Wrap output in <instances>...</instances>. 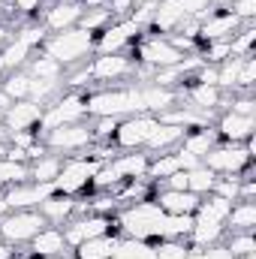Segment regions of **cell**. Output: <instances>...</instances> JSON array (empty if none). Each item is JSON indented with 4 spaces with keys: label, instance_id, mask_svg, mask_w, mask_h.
<instances>
[{
    "label": "cell",
    "instance_id": "obj_1",
    "mask_svg": "<svg viewBox=\"0 0 256 259\" xmlns=\"http://www.w3.org/2000/svg\"><path fill=\"white\" fill-rule=\"evenodd\" d=\"M139 75V64L136 58H130L124 52H115V55H94V61L75 66L69 75H66L64 84L72 88H81L88 81H97V84H112V81H127Z\"/></svg>",
    "mask_w": 256,
    "mask_h": 259
},
{
    "label": "cell",
    "instance_id": "obj_2",
    "mask_svg": "<svg viewBox=\"0 0 256 259\" xmlns=\"http://www.w3.org/2000/svg\"><path fill=\"white\" fill-rule=\"evenodd\" d=\"M163 220H166V214L160 211V205L154 199L130 202L115 217L121 232L127 238H139V241H163Z\"/></svg>",
    "mask_w": 256,
    "mask_h": 259
},
{
    "label": "cell",
    "instance_id": "obj_3",
    "mask_svg": "<svg viewBox=\"0 0 256 259\" xmlns=\"http://www.w3.org/2000/svg\"><path fill=\"white\" fill-rule=\"evenodd\" d=\"M94 42H97V33H91L84 27H69V30L46 36L42 55L55 58L64 69H75V66L88 64V58L94 55Z\"/></svg>",
    "mask_w": 256,
    "mask_h": 259
},
{
    "label": "cell",
    "instance_id": "obj_4",
    "mask_svg": "<svg viewBox=\"0 0 256 259\" xmlns=\"http://www.w3.org/2000/svg\"><path fill=\"white\" fill-rule=\"evenodd\" d=\"M211 12V0H157V9L148 21L154 33H175L187 21H205Z\"/></svg>",
    "mask_w": 256,
    "mask_h": 259
},
{
    "label": "cell",
    "instance_id": "obj_5",
    "mask_svg": "<svg viewBox=\"0 0 256 259\" xmlns=\"http://www.w3.org/2000/svg\"><path fill=\"white\" fill-rule=\"evenodd\" d=\"M46 36H49V33L42 30V24H27V27H21L18 33H12V36L3 42V49H0V72L24 69V64L33 58V52L42 49Z\"/></svg>",
    "mask_w": 256,
    "mask_h": 259
},
{
    "label": "cell",
    "instance_id": "obj_6",
    "mask_svg": "<svg viewBox=\"0 0 256 259\" xmlns=\"http://www.w3.org/2000/svg\"><path fill=\"white\" fill-rule=\"evenodd\" d=\"M148 163H151V154L145 151H130V154H115L109 157L100 172L94 175V187H115V184H124V181H136V178H145L148 172Z\"/></svg>",
    "mask_w": 256,
    "mask_h": 259
},
{
    "label": "cell",
    "instance_id": "obj_7",
    "mask_svg": "<svg viewBox=\"0 0 256 259\" xmlns=\"http://www.w3.org/2000/svg\"><path fill=\"white\" fill-rule=\"evenodd\" d=\"M49 220L39 214V208H24V211H6L0 217V241L9 247H21L30 244V238L46 229Z\"/></svg>",
    "mask_w": 256,
    "mask_h": 259
},
{
    "label": "cell",
    "instance_id": "obj_8",
    "mask_svg": "<svg viewBox=\"0 0 256 259\" xmlns=\"http://www.w3.org/2000/svg\"><path fill=\"white\" fill-rule=\"evenodd\" d=\"M100 166H103V160H97V157H91V154H75V157H69V160H64V166H61V175L55 178V190H58V193H66V196L84 193V190L91 187L94 175L100 172Z\"/></svg>",
    "mask_w": 256,
    "mask_h": 259
},
{
    "label": "cell",
    "instance_id": "obj_9",
    "mask_svg": "<svg viewBox=\"0 0 256 259\" xmlns=\"http://www.w3.org/2000/svg\"><path fill=\"white\" fill-rule=\"evenodd\" d=\"M184 61V52H178L169 36H145L136 49V64L139 72L151 75L154 69H163V66H175Z\"/></svg>",
    "mask_w": 256,
    "mask_h": 259
},
{
    "label": "cell",
    "instance_id": "obj_10",
    "mask_svg": "<svg viewBox=\"0 0 256 259\" xmlns=\"http://www.w3.org/2000/svg\"><path fill=\"white\" fill-rule=\"evenodd\" d=\"M94 142H97V139H94V130H91V124H84V121L42 133V145H46V151L61 154V157H64V154H81V151H88Z\"/></svg>",
    "mask_w": 256,
    "mask_h": 259
},
{
    "label": "cell",
    "instance_id": "obj_11",
    "mask_svg": "<svg viewBox=\"0 0 256 259\" xmlns=\"http://www.w3.org/2000/svg\"><path fill=\"white\" fill-rule=\"evenodd\" d=\"M84 118H88V97L78 94V91H72L66 97H58L49 109H42L39 127H42V133H49V130L66 127V124H78Z\"/></svg>",
    "mask_w": 256,
    "mask_h": 259
},
{
    "label": "cell",
    "instance_id": "obj_12",
    "mask_svg": "<svg viewBox=\"0 0 256 259\" xmlns=\"http://www.w3.org/2000/svg\"><path fill=\"white\" fill-rule=\"evenodd\" d=\"M157 127H160L157 115H148V112L145 115H130L124 121H118V130L112 136V145L121 148V151H142Z\"/></svg>",
    "mask_w": 256,
    "mask_h": 259
},
{
    "label": "cell",
    "instance_id": "obj_13",
    "mask_svg": "<svg viewBox=\"0 0 256 259\" xmlns=\"http://www.w3.org/2000/svg\"><path fill=\"white\" fill-rule=\"evenodd\" d=\"M250 160H253V154L247 151L244 142H241V145L226 142V145H214V148L202 157V166H208L214 175H241V172L250 166Z\"/></svg>",
    "mask_w": 256,
    "mask_h": 259
},
{
    "label": "cell",
    "instance_id": "obj_14",
    "mask_svg": "<svg viewBox=\"0 0 256 259\" xmlns=\"http://www.w3.org/2000/svg\"><path fill=\"white\" fill-rule=\"evenodd\" d=\"M61 229H64L66 247H69V250H75L78 244H84V241H91V238L109 235V232H112V217H109V214L84 211V214H75L72 220H66Z\"/></svg>",
    "mask_w": 256,
    "mask_h": 259
},
{
    "label": "cell",
    "instance_id": "obj_15",
    "mask_svg": "<svg viewBox=\"0 0 256 259\" xmlns=\"http://www.w3.org/2000/svg\"><path fill=\"white\" fill-rule=\"evenodd\" d=\"M142 30H145V27H142L133 15H127V18H115L103 33H97L94 55H115V52H124L130 42L139 39Z\"/></svg>",
    "mask_w": 256,
    "mask_h": 259
},
{
    "label": "cell",
    "instance_id": "obj_16",
    "mask_svg": "<svg viewBox=\"0 0 256 259\" xmlns=\"http://www.w3.org/2000/svg\"><path fill=\"white\" fill-rule=\"evenodd\" d=\"M81 0H55L49 6H42V30L46 33H61V30H69V27H78L81 21Z\"/></svg>",
    "mask_w": 256,
    "mask_h": 259
},
{
    "label": "cell",
    "instance_id": "obj_17",
    "mask_svg": "<svg viewBox=\"0 0 256 259\" xmlns=\"http://www.w3.org/2000/svg\"><path fill=\"white\" fill-rule=\"evenodd\" d=\"M55 190V184H36V181H21L3 190V199L9 205V211H24V208H39Z\"/></svg>",
    "mask_w": 256,
    "mask_h": 259
},
{
    "label": "cell",
    "instance_id": "obj_18",
    "mask_svg": "<svg viewBox=\"0 0 256 259\" xmlns=\"http://www.w3.org/2000/svg\"><path fill=\"white\" fill-rule=\"evenodd\" d=\"M241 18L232 15L229 9H220V12H208L205 21L199 24V36L205 42H214V39H232L238 30H241Z\"/></svg>",
    "mask_w": 256,
    "mask_h": 259
},
{
    "label": "cell",
    "instance_id": "obj_19",
    "mask_svg": "<svg viewBox=\"0 0 256 259\" xmlns=\"http://www.w3.org/2000/svg\"><path fill=\"white\" fill-rule=\"evenodd\" d=\"M88 205H81L75 196L66 193H52L42 205H39V214L49 220V226H64L66 220H72L75 214H84Z\"/></svg>",
    "mask_w": 256,
    "mask_h": 259
},
{
    "label": "cell",
    "instance_id": "obj_20",
    "mask_svg": "<svg viewBox=\"0 0 256 259\" xmlns=\"http://www.w3.org/2000/svg\"><path fill=\"white\" fill-rule=\"evenodd\" d=\"M42 103H33V100H15L6 112H3V124L9 133H18V130H36L42 121Z\"/></svg>",
    "mask_w": 256,
    "mask_h": 259
},
{
    "label": "cell",
    "instance_id": "obj_21",
    "mask_svg": "<svg viewBox=\"0 0 256 259\" xmlns=\"http://www.w3.org/2000/svg\"><path fill=\"white\" fill-rule=\"evenodd\" d=\"M256 130V118L253 115H238V112H223L220 121H217V136L223 142H232V145H241L253 136Z\"/></svg>",
    "mask_w": 256,
    "mask_h": 259
},
{
    "label": "cell",
    "instance_id": "obj_22",
    "mask_svg": "<svg viewBox=\"0 0 256 259\" xmlns=\"http://www.w3.org/2000/svg\"><path fill=\"white\" fill-rule=\"evenodd\" d=\"M66 250V238H64V229L61 226H46L39 229L33 238H30V256L36 259H55V256H64Z\"/></svg>",
    "mask_w": 256,
    "mask_h": 259
},
{
    "label": "cell",
    "instance_id": "obj_23",
    "mask_svg": "<svg viewBox=\"0 0 256 259\" xmlns=\"http://www.w3.org/2000/svg\"><path fill=\"white\" fill-rule=\"evenodd\" d=\"M199 199L202 196L190 193V190H166V187L154 196V202L160 205L163 214H193L196 205H199Z\"/></svg>",
    "mask_w": 256,
    "mask_h": 259
},
{
    "label": "cell",
    "instance_id": "obj_24",
    "mask_svg": "<svg viewBox=\"0 0 256 259\" xmlns=\"http://www.w3.org/2000/svg\"><path fill=\"white\" fill-rule=\"evenodd\" d=\"M187 103H190V109H199V112L214 115V109L223 106V91H220L217 84H196V81H193L190 91H187Z\"/></svg>",
    "mask_w": 256,
    "mask_h": 259
},
{
    "label": "cell",
    "instance_id": "obj_25",
    "mask_svg": "<svg viewBox=\"0 0 256 259\" xmlns=\"http://www.w3.org/2000/svg\"><path fill=\"white\" fill-rule=\"evenodd\" d=\"M184 127H175V124H160V127L154 130V136L148 139V145L142 148L145 154H166V151H175L178 145H181V139H184Z\"/></svg>",
    "mask_w": 256,
    "mask_h": 259
},
{
    "label": "cell",
    "instance_id": "obj_26",
    "mask_svg": "<svg viewBox=\"0 0 256 259\" xmlns=\"http://www.w3.org/2000/svg\"><path fill=\"white\" fill-rule=\"evenodd\" d=\"M27 166H30V181H36V184H55V178L61 175L64 157H61V154L46 151L42 157H36V160H33V163H27Z\"/></svg>",
    "mask_w": 256,
    "mask_h": 259
},
{
    "label": "cell",
    "instance_id": "obj_27",
    "mask_svg": "<svg viewBox=\"0 0 256 259\" xmlns=\"http://www.w3.org/2000/svg\"><path fill=\"white\" fill-rule=\"evenodd\" d=\"M214 145H217V133H214V130L211 127H196V130H187V133H184V139H181L178 148L190 151V154H196V157L202 160Z\"/></svg>",
    "mask_w": 256,
    "mask_h": 259
},
{
    "label": "cell",
    "instance_id": "obj_28",
    "mask_svg": "<svg viewBox=\"0 0 256 259\" xmlns=\"http://www.w3.org/2000/svg\"><path fill=\"white\" fill-rule=\"evenodd\" d=\"M118 238H121V235H115V232L100 235V238H91V241L78 244L72 256L75 259H109L112 256V250H115V244H118Z\"/></svg>",
    "mask_w": 256,
    "mask_h": 259
},
{
    "label": "cell",
    "instance_id": "obj_29",
    "mask_svg": "<svg viewBox=\"0 0 256 259\" xmlns=\"http://www.w3.org/2000/svg\"><path fill=\"white\" fill-rule=\"evenodd\" d=\"M226 226H229L232 232H253L256 205L253 202H244V199L232 202V211H229V217H226Z\"/></svg>",
    "mask_w": 256,
    "mask_h": 259
},
{
    "label": "cell",
    "instance_id": "obj_30",
    "mask_svg": "<svg viewBox=\"0 0 256 259\" xmlns=\"http://www.w3.org/2000/svg\"><path fill=\"white\" fill-rule=\"evenodd\" d=\"M109 259H157V250H154V244H148V241H139V238H118V244H115V250H112V256Z\"/></svg>",
    "mask_w": 256,
    "mask_h": 259
},
{
    "label": "cell",
    "instance_id": "obj_31",
    "mask_svg": "<svg viewBox=\"0 0 256 259\" xmlns=\"http://www.w3.org/2000/svg\"><path fill=\"white\" fill-rule=\"evenodd\" d=\"M24 69H27V75L30 78H64V66L58 64L55 58H49V55H33L27 64H24Z\"/></svg>",
    "mask_w": 256,
    "mask_h": 259
},
{
    "label": "cell",
    "instance_id": "obj_32",
    "mask_svg": "<svg viewBox=\"0 0 256 259\" xmlns=\"http://www.w3.org/2000/svg\"><path fill=\"white\" fill-rule=\"evenodd\" d=\"M214 184H217V175L208 169V166H193V169H187V190L196 196H208L211 190H214Z\"/></svg>",
    "mask_w": 256,
    "mask_h": 259
},
{
    "label": "cell",
    "instance_id": "obj_33",
    "mask_svg": "<svg viewBox=\"0 0 256 259\" xmlns=\"http://www.w3.org/2000/svg\"><path fill=\"white\" fill-rule=\"evenodd\" d=\"M0 91L9 94V100H27L30 94V75L27 69H15V72H6V81H0Z\"/></svg>",
    "mask_w": 256,
    "mask_h": 259
},
{
    "label": "cell",
    "instance_id": "obj_34",
    "mask_svg": "<svg viewBox=\"0 0 256 259\" xmlns=\"http://www.w3.org/2000/svg\"><path fill=\"white\" fill-rule=\"evenodd\" d=\"M21 181H30V166L27 163H12V160H0V193L12 184H21Z\"/></svg>",
    "mask_w": 256,
    "mask_h": 259
},
{
    "label": "cell",
    "instance_id": "obj_35",
    "mask_svg": "<svg viewBox=\"0 0 256 259\" xmlns=\"http://www.w3.org/2000/svg\"><path fill=\"white\" fill-rule=\"evenodd\" d=\"M61 88H64V78H30V94H27V100L46 106V100H52L55 94H61Z\"/></svg>",
    "mask_w": 256,
    "mask_h": 259
},
{
    "label": "cell",
    "instance_id": "obj_36",
    "mask_svg": "<svg viewBox=\"0 0 256 259\" xmlns=\"http://www.w3.org/2000/svg\"><path fill=\"white\" fill-rule=\"evenodd\" d=\"M112 21H115V18H112L109 6H100V9H84L78 27H84V30H91V33H103Z\"/></svg>",
    "mask_w": 256,
    "mask_h": 259
},
{
    "label": "cell",
    "instance_id": "obj_37",
    "mask_svg": "<svg viewBox=\"0 0 256 259\" xmlns=\"http://www.w3.org/2000/svg\"><path fill=\"white\" fill-rule=\"evenodd\" d=\"M253 39H256V27L244 24V27H241V30L229 39L232 55H235V58H247V55H253Z\"/></svg>",
    "mask_w": 256,
    "mask_h": 259
},
{
    "label": "cell",
    "instance_id": "obj_38",
    "mask_svg": "<svg viewBox=\"0 0 256 259\" xmlns=\"http://www.w3.org/2000/svg\"><path fill=\"white\" fill-rule=\"evenodd\" d=\"M154 250H157V259H187L190 244H184V238H163Z\"/></svg>",
    "mask_w": 256,
    "mask_h": 259
},
{
    "label": "cell",
    "instance_id": "obj_39",
    "mask_svg": "<svg viewBox=\"0 0 256 259\" xmlns=\"http://www.w3.org/2000/svg\"><path fill=\"white\" fill-rule=\"evenodd\" d=\"M226 247H229V253H232V256H247V253H256L253 232H232Z\"/></svg>",
    "mask_w": 256,
    "mask_h": 259
},
{
    "label": "cell",
    "instance_id": "obj_40",
    "mask_svg": "<svg viewBox=\"0 0 256 259\" xmlns=\"http://www.w3.org/2000/svg\"><path fill=\"white\" fill-rule=\"evenodd\" d=\"M253 81H256V61H253V55H247V58H244V64H241V69H238V84H235V91L250 94Z\"/></svg>",
    "mask_w": 256,
    "mask_h": 259
},
{
    "label": "cell",
    "instance_id": "obj_41",
    "mask_svg": "<svg viewBox=\"0 0 256 259\" xmlns=\"http://www.w3.org/2000/svg\"><path fill=\"white\" fill-rule=\"evenodd\" d=\"M238 190H241V178L229 175V178H217V184H214L211 193L223 196V199H229V202H238Z\"/></svg>",
    "mask_w": 256,
    "mask_h": 259
},
{
    "label": "cell",
    "instance_id": "obj_42",
    "mask_svg": "<svg viewBox=\"0 0 256 259\" xmlns=\"http://www.w3.org/2000/svg\"><path fill=\"white\" fill-rule=\"evenodd\" d=\"M94 139L97 142H112V136H115V130H118V118H94Z\"/></svg>",
    "mask_w": 256,
    "mask_h": 259
},
{
    "label": "cell",
    "instance_id": "obj_43",
    "mask_svg": "<svg viewBox=\"0 0 256 259\" xmlns=\"http://www.w3.org/2000/svg\"><path fill=\"white\" fill-rule=\"evenodd\" d=\"M229 6H232L229 12H232V15H238V18H241V24H250V21H253L256 0H232Z\"/></svg>",
    "mask_w": 256,
    "mask_h": 259
},
{
    "label": "cell",
    "instance_id": "obj_44",
    "mask_svg": "<svg viewBox=\"0 0 256 259\" xmlns=\"http://www.w3.org/2000/svg\"><path fill=\"white\" fill-rule=\"evenodd\" d=\"M9 3H12V9H15L18 15H24V18L39 15V12H42V6H46V0H9Z\"/></svg>",
    "mask_w": 256,
    "mask_h": 259
},
{
    "label": "cell",
    "instance_id": "obj_45",
    "mask_svg": "<svg viewBox=\"0 0 256 259\" xmlns=\"http://www.w3.org/2000/svg\"><path fill=\"white\" fill-rule=\"evenodd\" d=\"M163 187H166V190H187V172H184V169L172 172V175L163 181Z\"/></svg>",
    "mask_w": 256,
    "mask_h": 259
},
{
    "label": "cell",
    "instance_id": "obj_46",
    "mask_svg": "<svg viewBox=\"0 0 256 259\" xmlns=\"http://www.w3.org/2000/svg\"><path fill=\"white\" fill-rule=\"evenodd\" d=\"M256 103L250 97H238V100H232V106H229V112H238V115H253Z\"/></svg>",
    "mask_w": 256,
    "mask_h": 259
},
{
    "label": "cell",
    "instance_id": "obj_47",
    "mask_svg": "<svg viewBox=\"0 0 256 259\" xmlns=\"http://www.w3.org/2000/svg\"><path fill=\"white\" fill-rule=\"evenodd\" d=\"M202 253H205V259H235L232 253H229V247H226V244H211V247H202Z\"/></svg>",
    "mask_w": 256,
    "mask_h": 259
},
{
    "label": "cell",
    "instance_id": "obj_48",
    "mask_svg": "<svg viewBox=\"0 0 256 259\" xmlns=\"http://www.w3.org/2000/svg\"><path fill=\"white\" fill-rule=\"evenodd\" d=\"M109 0H81V6L84 9H100V6H106Z\"/></svg>",
    "mask_w": 256,
    "mask_h": 259
},
{
    "label": "cell",
    "instance_id": "obj_49",
    "mask_svg": "<svg viewBox=\"0 0 256 259\" xmlns=\"http://www.w3.org/2000/svg\"><path fill=\"white\" fill-rule=\"evenodd\" d=\"M9 106H12V100H9V94H3V91H0V112H6Z\"/></svg>",
    "mask_w": 256,
    "mask_h": 259
},
{
    "label": "cell",
    "instance_id": "obj_50",
    "mask_svg": "<svg viewBox=\"0 0 256 259\" xmlns=\"http://www.w3.org/2000/svg\"><path fill=\"white\" fill-rule=\"evenodd\" d=\"M9 36H12V30H9L6 24H0V49H3V42H6Z\"/></svg>",
    "mask_w": 256,
    "mask_h": 259
},
{
    "label": "cell",
    "instance_id": "obj_51",
    "mask_svg": "<svg viewBox=\"0 0 256 259\" xmlns=\"http://www.w3.org/2000/svg\"><path fill=\"white\" fill-rule=\"evenodd\" d=\"M0 259H12V250H9V244H3V241H0Z\"/></svg>",
    "mask_w": 256,
    "mask_h": 259
},
{
    "label": "cell",
    "instance_id": "obj_52",
    "mask_svg": "<svg viewBox=\"0 0 256 259\" xmlns=\"http://www.w3.org/2000/svg\"><path fill=\"white\" fill-rule=\"evenodd\" d=\"M6 211H9V205H6V199H3V193H0V217H3Z\"/></svg>",
    "mask_w": 256,
    "mask_h": 259
},
{
    "label": "cell",
    "instance_id": "obj_53",
    "mask_svg": "<svg viewBox=\"0 0 256 259\" xmlns=\"http://www.w3.org/2000/svg\"><path fill=\"white\" fill-rule=\"evenodd\" d=\"M232 0H211V6H229Z\"/></svg>",
    "mask_w": 256,
    "mask_h": 259
},
{
    "label": "cell",
    "instance_id": "obj_54",
    "mask_svg": "<svg viewBox=\"0 0 256 259\" xmlns=\"http://www.w3.org/2000/svg\"><path fill=\"white\" fill-rule=\"evenodd\" d=\"M235 259H256V253H247V256H235Z\"/></svg>",
    "mask_w": 256,
    "mask_h": 259
},
{
    "label": "cell",
    "instance_id": "obj_55",
    "mask_svg": "<svg viewBox=\"0 0 256 259\" xmlns=\"http://www.w3.org/2000/svg\"><path fill=\"white\" fill-rule=\"evenodd\" d=\"M133 3H136V6H142V3H148V0H133Z\"/></svg>",
    "mask_w": 256,
    "mask_h": 259
}]
</instances>
